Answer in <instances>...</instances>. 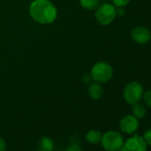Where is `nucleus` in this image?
<instances>
[{
  "instance_id": "obj_7",
  "label": "nucleus",
  "mask_w": 151,
  "mask_h": 151,
  "mask_svg": "<svg viewBox=\"0 0 151 151\" xmlns=\"http://www.w3.org/2000/svg\"><path fill=\"white\" fill-rule=\"evenodd\" d=\"M119 127L123 132L126 134H132L139 128V119L132 115H126L121 118Z\"/></svg>"
},
{
  "instance_id": "obj_21",
  "label": "nucleus",
  "mask_w": 151,
  "mask_h": 151,
  "mask_svg": "<svg viewBox=\"0 0 151 151\" xmlns=\"http://www.w3.org/2000/svg\"><path fill=\"white\" fill-rule=\"evenodd\" d=\"M100 1H105V0H100Z\"/></svg>"
},
{
  "instance_id": "obj_4",
  "label": "nucleus",
  "mask_w": 151,
  "mask_h": 151,
  "mask_svg": "<svg viewBox=\"0 0 151 151\" xmlns=\"http://www.w3.org/2000/svg\"><path fill=\"white\" fill-rule=\"evenodd\" d=\"M123 135L116 131H108L101 137V146L107 151H117L124 144Z\"/></svg>"
},
{
  "instance_id": "obj_9",
  "label": "nucleus",
  "mask_w": 151,
  "mask_h": 151,
  "mask_svg": "<svg viewBox=\"0 0 151 151\" xmlns=\"http://www.w3.org/2000/svg\"><path fill=\"white\" fill-rule=\"evenodd\" d=\"M88 93L93 100H100L103 96L104 89L100 83L94 82L90 85L88 88Z\"/></svg>"
},
{
  "instance_id": "obj_18",
  "label": "nucleus",
  "mask_w": 151,
  "mask_h": 151,
  "mask_svg": "<svg viewBox=\"0 0 151 151\" xmlns=\"http://www.w3.org/2000/svg\"><path fill=\"white\" fill-rule=\"evenodd\" d=\"M83 81H84V83H86V84L91 83V82L93 81V78H92L91 74H86V75H85V76H84V78H83Z\"/></svg>"
},
{
  "instance_id": "obj_15",
  "label": "nucleus",
  "mask_w": 151,
  "mask_h": 151,
  "mask_svg": "<svg viewBox=\"0 0 151 151\" xmlns=\"http://www.w3.org/2000/svg\"><path fill=\"white\" fill-rule=\"evenodd\" d=\"M112 2H113V5L117 8V7L126 6L130 3V0H112Z\"/></svg>"
},
{
  "instance_id": "obj_12",
  "label": "nucleus",
  "mask_w": 151,
  "mask_h": 151,
  "mask_svg": "<svg viewBox=\"0 0 151 151\" xmlns=\"http://www.w3.org/2000/svg\"><path fill=\"white\" fill-rule=\"evenodd\" d=\"M54 148V143L49 137H43L39 142V149L43 151H52Z\"/></svg>"
},
{
  "instance_id": "obj_16",
  "label": "nucleus",
  "mask_w": 151,
  "mask_h": 151,
  "mask_svg": "<svg viewBox=\"0 0 151 151\" xmlns=\"http://www.w3.org/2000/svg\"><path fill=\"white\" fill-rule=\"evenodd\" d=\"M67 151H82V147H81L80 144L74 141L68 146Z\"/></svg>"
},
{
  "instance_id": "obj_17",
  "label": "nucleus",
  "mask_w": 151,
  "mask_h": 151,
  "mask_svg": "<svg viewBox=\"0 0 151 151\" xmlns=\"http://www.w3.org/2000/svg\"><path fill=\"white\" fill-rule=\"evenodd\" d=\"M142 138L144 139V140L146 141V143L147 145L151 146V128L147 130V131H145V132L142 135Z\"/></svg>"
},
{
  "instance_id": "obj_20",
  "label": "nucleus",
  "mask_w": 151,
  "mask_h": 151,
  "mask_svg": "<svg viewBox=\"0 0 151 151\" xmlns=\"http://www.w3.org/2000/svg\"><path fill=\"white\" fill-rule=\"evenodd\" d=\"M37 151H43V150H41V149H39V150H37Z\"/></svg>"
},
{
  "instance_id": "obj_11",
  "label": "nucleus",
  "mask_w": 151,
  "mask_h": 151,
  "mask_svg": "<svg viewBox=\"0 0 151 151\" xmlns=\"http://www.w3.org/2000/svg\"><path fill=\"white\" fill-rule=\"evenodd\" d=\"M101 137H102V134L98 130H90L86 135V138L87 141L89 143L94 144V145L98 144V143H101Z\"/></svg>"
},
{
  "instance_id": "obj_10",
  "label": "nucleus",
  "mask_w": 151,
  "mask_h": 151,
  "mask_svg": "<svg viewBox=\"0 0 151 151\" xmlns=\"http://www.w3.org/2000/svg\"><path fill=\"white\" fill-rule=\"evenodd\" d=\"M132 115L134 116L138 119L143 118L147 114V109L144 103H140L139 101L132 105Z\"/></svg>"
},
{
  "instance_id": "obj_8",
  "label": "nucleus",
  "mask_w": 151,
  "mask_h": 151,
  "mask_svg": "<svg viewBox=\"0 0 151 151\" xmlns=\"http://www.w3.org/2000/svg\"><path fill=\"white\" fill-rule=\"evenodd\" d=\"M131 37L133 41L139 45H145L148 43L151 39V32L150 30L144 26H138L135 27L132 32Z\"/></svg>"
},
{
  "instance_id": "obj_5",
  "label": "nucleus",
  "mask_w": 151,
  "mask_h": 151,
  "mask_svg": "<svg viewBox=\"0 0 151 151\" xmlns=\"http://www.w3.org/2000/svg\"><path fill=\"white\" fill-rule=\"evenodd\" d=\"M144 90L143 86L139 82H130L127 84L123 92L124 100L130 105H133L139 102L142 99Z\"/></svg>"
},
{
  "instance_id": "obj_6",
  "label": "nucleus",
  "mask_w": 151,
  "mask_h": 151,
  "mask_svg": "<svg viewBox=\"0 0 151 151\" xmlns=\"http://www.w3.org/2000/svg\"><path fill=\"white\" fill-rule=\"evenodd\" d=\"M121 149L122 151H147V144L142 136L134 134L132 137H130L124 141Z\"/></svg>"
},
{
  "instance_id": "obj_2",
  "label": "nucleus",
  "mask_w": 151,
  "mask_h": 151,
  "mask_svg": "<svg viewBox=\"0 0 151 151\" xmlns=\"http://www.w3.org/2000/svg\"><path fill=\"white\" fill-rule=\"evenodd\" d=\"M90 74L94 82L103 84L112 79L114 70L109 63L106 61H99L92 67Z\"/></svg>"
},
{
  "instance_id": "obj_19",
  "label": "nucleus",
  "mask_w": 151,
  "mask_h": 151,
  "mask_svg": "<svg viewBox=\"0 0 151 151\" xmlns=\"http://www.w3.org/2000/svg\"><path fill=\"white\" fill-rule=\"evenodd\" d=\"M6 145L5 139L2 137H0V151H6Z\"/></svg>"
},
{
  "instance_id": "obj_13",
  "label": "nucleus",
  "mask_w": 151,
  "mask_h": 151,
  "mask_svg": "<svg viewBox=\"0 0 151 151\" xmlns=\"http://www.w3.org/2000/svg\"><path fill=\"white\" fill-rule=\"evenodd\" d=\"M79 3L84 9L93 11L99 6L100 0H79Z\"/></svg>"
},
{
  "instance_id": "obj_1",
  "label": "nucleus",
  "mask_w": 151,
  "mask_h": 151,
  "mask_svg": "<svg viewBox=\"0 0 151 151\" xmlns=\"http://www.w3.org/2000/svg\"><path fill=\"white\" fill-rule=\"evenodd\" d=\"M29 12L35 22L44 25L54 22L58 16L56 6L49 0H34L29 6Z\"/></svg>"
},
{
  "instance_id": "obj_3",
  "label": "nucleus",
  "mask_w": 151,
  "mask_h": 151,
  "mask_svg": "<svg viewBox=\"0 0 151 151\" xmlns=\"http://www.w3.org/2000/svg\"><path fill=\"white\" fill-rule=\"evenodd\" d=\"M116 7L110 3H103L99 5L95 9V18L102 26L111 24L116 18Z\"/></svg>"
},
{
  "instance_id": "obj_14",
  "label": "nucleus",
  "mask_w": 151,
  "mask_h": 151,
  "mask_svg": "<svg viewBox=\"0 0 151 151\" xmlns=\"http://www.w3.org/2000/svg\"><path fill=\"white\" fill-rule=\"evenodd\" d=\"M142 100H143L144 105L151 109V90H148L143 93Z\"/></svg>"
}]
</instances>
